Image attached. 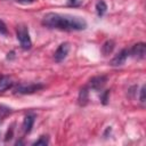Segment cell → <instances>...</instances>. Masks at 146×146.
Listing matches in <instances>:
<instances>
[{
	"instance_id": "obj_1",
	"label": "cell",
	"mask_w": 146,
	"mask_h": 146,
	"mask_svg": "<svg viewBox=\"0 0 146 146\" xmlns=\"http://www.w3.org/2000/svg\"><path fill=\"white\" fill-rule=\"evenodd\" d=\"M42 25L48 29H57L62 31H82L86 30L87 22L79 16L48 13L42 18Z\"/></svg>"
},
{
	"instance_id": "obj_2",
	"label": "cell",
	"mask_w": 146,
	"mask_h": 146,
	"mask_svg": "<svg viewBox=\"0 0 146 146\" xmlns=\"http://www.w3.org/2000/svg\"><path fill=\"white\" fill-rule=\"evenodd\" d=\"M16 35H17V40L19 41L21 48L24 50H29L32 47V40L29 33V29L25 25H19L17 26L16 30Z\"/></svg>"
},
{
	"instance_id": "obj_3",
	"label": "cell",
	"mask_w": 146,
	"mask_h": 146,
	"mask_svg": "<svg viewBox=\"0 0 146 146\" xmlns=\"http://www.w3.org/2000/svg\"><path fill=\"white\" fill-rule=\"evenodd\" d=\"M42 88H43V84L41 83H29V84L21 83L14 88V94L15 95H29V94H34L35 91H39Z\"/></svg>"
},
{
	"instance_id": "obj_4",
	"label": "cell",
	"mask_w": 146,
	"mask_h": 146,
	"mask_svg": "<svg viewBox=\"0 0 146 146\" xmlns=\"http://www.w3.org/2000/svg\"><path fill=\"white\" fill-rule=\"evenodd\" d=\"M129 55L132 56L136 59H144L145 58V55H146V44L144 42L136 43L129 50Z\"/></svg>"
},
{
	"instance_id": "obj_5",
	"label": "cell",
	"mask_w": 146,
	"mask_h": 146,
	"mask_svg": "<svg viewBox=\"0 0 146 146\" xmlns=\"http://www.w3.org/2000/svg\"><path fill=\"white\" fill-rule=\"evenodd\" d=\"M68 51H70V44H68L67 42H64V43L59 44V47L57 48V50H56L55 54H54L55 60H56L57 63L63 62V60L66 58V56L68 55Z\"/></svg>"
},
{
	"instance_id": "obj_6",
	"label": "cell",
	"mask_w": 146,
	"mask_h": 146,
	"mask_svg": "<svg viewBox=\"0 0 146 146\" xmlns=\"http://www.w3.org/2000/svg\"><path fill=\"white\" fill-rule=\"evenodd\" d=\"M107 82L106 75H97L89 80V88L92 90H100Z\"/></svg>"
},
{
	"instance_id": "obj_7",
	"label": "cell",
	"mask_w": 146,
	"mask_h": 146,
	"mask_svg": "<svg viewBox=\"0 0 146 146\" xmlns=\"http://www.w3.org/2000/svg\"><path fill=\"white\" fill-rule=\"evenodd\" d=\"M128 56H129V49L124 48V49H122L117 55H115V56L112 58V60L110 62V65H112V66H121V65H123L124 62L127 60Z\"/></svg>"
},
{
	"instance_id": "obj_8",
	"label": "cell",
	"mask_w": 146,
	"mask_h": 146,
	"mask_svg": "<svg viewBox=\"0 0 146 146\" xmlns=\"http://www.w3.org/2000/svg\"><path fill=\"white\" fill-rule=\"evenodd\" d=\"M34 121H35V115L34 114H27L25 115L24 120H23V124H22V130L25 135L30 133L32 128H33V124H34Z\"/></svg>"
},
{
	"instance_id": "obj_9",
	"label": "cell",
	"mask_w": 146,
	"mask_h": 146,
	"mask_svg": "<svg viewBox=\"0 0 146 146\" xmlns=\"http://www.w3.org/2000/svg\"><path fill=\"white\" fill-rule=\"evenodd\" d=\"M13 86V80L8 75H0V92L6 91Z\"/></svg>"
},
{
	"instance_id": "obj_10",
	"label": "cell",
	"mask_w": 146,
	"mask_h": 146,
	"mask_svg": "<svg viewBox=\"0 0 146 146\" xmlns=\"http://www.w3.org/2000/svg\"><path fill=\"white\" fill-rule=\"evenodd\" d=\"M114 47H115V42L113 40H107L104 42V44L102 46V52L104 56H107L110 55L113 50H114Z\"/></svg>"
},
{
	"instance_id": "obj_11",
	"label": "cell",
	"mask_w": 146,
	"mask_h": 146,
	"mask_svg": "<svg viewBox=\"0 0 146 146\" xmlns=\"http://www.w3.org/2000/svg\"><path fill=\"white\" fill-rule=\"evenodd\" d=\"M88 99H89V91H88L87 88H82L79 92V98H78L79 105L84 106L88 103Z\"/></svg>"
},
{
	"instance_id": "obj_12",
	"label": "cell",
	"mask_w": 146,
	"mask_h": 146,
	"mask_svg": "<svg viewBox=\"0 0 146 146\" xmlns=\"http://www.w3.org/2000/svg\"><path fill=\"white\" fill-rule=\"evenodd\" d=\"M106 10H107V5H106V2H105L104 0H99V1L96 3V11H97V15H98L99 17H102V16H104V14L106 13Z\"/></svg>"
},
{
	"instance_id": "obj_13",
	"label": "cell",
	"mask_w": 146,
	"mask_h": 146,
	"mask_svg": "<svg viewBox=\"0 0 146 146\" xmlns=\"http://www.w3.org/2000/svg\"><path fill=\"white\" fill-rule=\"evenodd\" d=\"M13 110L8 106H5V105H0V121L5 120L9 114H11Z\"/></svg>"
},
{
	"instance_id": "obj_14",
	"label": "cell",
	"mask_w": 146,
	"mask_h": 146,
	"mask_svg": "<svg viewBox=\"0 0 146 146\" xmlns=\"http://www.w3.org/2000/svg\"><path fill=\"white\" fill-rule=\"evenodd\" d=\"M48 143H49V140H48V136L42 135V136H40V138H39L38 140H35V141L33 143V145H35V146H39V145L46 146V145H48Z\"/></svg>"
},
{
	"instance_id": "obj_15",
	"label": "cell",
	"mask_w": 146,
	"mask_h": 146,
	"mask_svg": "<svg viewBox=\"0 0 146 146\" xmlns=\"http://www.w3.org/2000/svg\"><path fill=\"white\" fill-rule=\"evenodd\" d=\"M108 95H110V90H106V91H104V94H103V95H102V97H100V100H102V103H103L104 105H106V104H107Z\"/></svg>"
},
{
	"instance_id": "obj_16",
	"label": "cell",
	"mask_w": 146,
	"mask_h": 146,
	"mask_svg": "<svg viewBox=\"0 0 146 146\" xmlns=\"http://www.w3.org/2000/svg\"><path fill=\"white\" fill-rule=\"evenodd\" d=\"M8 33V30H7V26H6V24L0 19V34H3V35H6Z\"/></svg>"
},
{
	"instance_id": "obj_17",
	"label": "cell",
	"mask_w": 146,
	"mask_h": 146,
	"mask_svg": "<svg viewBox=\"0 0 146 146\" xmlns=\"http://www.w3.org/2000/svg\"><path fill=\"white\" fill-rule=\"evenodd\" d=\"M13 127H14V124H13V125L9 128V130L7 131V135H6V139H5L6 141H8V140H10V139L13 138V135H14V128H13Z\"/></svg>"
},
{
	"instance_id": "obj_18",
	"label": "cell",
	"mask_w": 146,
	"mask_h": 146,
	"mask_svg": "<svg viewBox=\"0 0 146 146\" xmlns=\"http://www.w3.org/2000/svg\"><path fill=\"white\" fill-rule=\"evenodd\" d=\"M139 100L141 103H145V86H141V89L139 91Z\"/></svg>"
},
{
	"instance_id": "obj_19",
	"label": "cell",
	"mask_w": 146,
	"mask_h": 146,
	"mask_svg": "<svg viewBox=\"0 0 146 146\" xmlns=\"http://www.w3.org/2000/svg\"><path fill=\"white\" fill-rule=\"evenodd\" d=\"M35 0H17V2H19V3H32Z\"/></svg>"
},
{
	"instance_id": "obj_20",
	"label": "cell",
	"mask_w": 146,
	"mask_h": 146,
	"mask_svg": "<svg viewBox=\"0 0 146 146\" xmlns=\"http://www.w3.org/2000/svg\"><path fill=\"white\" fill-rule=\"evenodd\" d=\"M14 51H10V52H8V56H7V58L8 59H11V58H14Z\"/></svg>"
},
{
	"instance_id": "obj_21",
	"label": "cell",
	"mask_w": 146,
	"mask_h": 146,
	"mask_svg": "<svg viewBox=\"0 0 146 146\" xmlns=\"http://www.w3.org/2000/svg\"><path fill=\"white\" fill-rule=\"evenodd\" d=\"M68 1H70L71 3H75V2H76V0H68Z\"/></svg>"
}]
</instances>
